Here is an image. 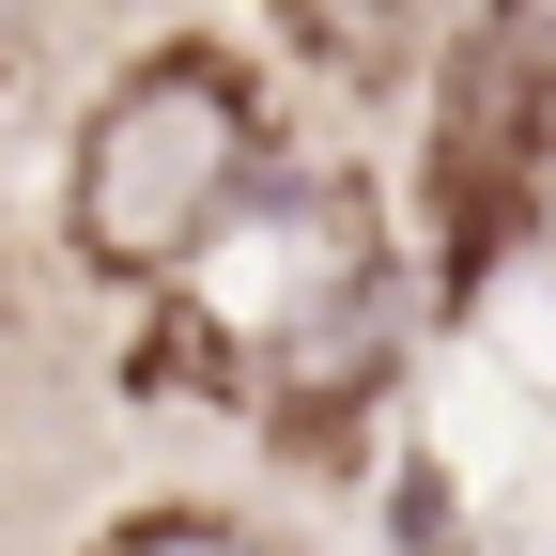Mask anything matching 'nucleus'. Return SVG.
I'll return each mask as SVG.
<instances>
[{
  "label": "nucleus",
  "mask_w": 556,
  "mask_h": 556,
  "mask_svg": "<svg viewBox=\"0 0 556 556\" xmlns=\"http://www.w3.org/2000/svg\"><path fill=\"white\" fill-rule=\"evenodd\" d=\"M263 201V93L232 47H155L139 78L78 124V186H62V232L93 278H186L232 217Z\"/></svg>",
  "instance_id": "obj_1"
},
{
  "label": "nucleus",
  "mask_w": 556,
  "mask_h": 556,
  "mask_svg": "<svg viewBox=\"0 0 556 556\" xmlns=\"http://www.w3.org/2000/svg\"><path fill=\"white\" fill-rule=\"evenodd\" d=\"M556 201V0H479L433 93V248L479 278Z\"/></svg>",
  "instance_id": "obj_2"
},
{
  "label": "nucleus",
  "mask_w": 556,
  "mask_h": 556,
  "mask_svg": "<svg viewBox=\"0 0 556 556\" xmlns=\"http://www.w3.org/2000/svg\"><path fill=\"white\" fill-rule=\"evenodd\" d=\"M433 16H448V0H278V31H294L340 93H387L402 62L433 47Z\"/></svg>",
  "instance_id": "obj_3"
},
{
  "label": "nucleus",
  "mask_w": 556,
  "mask_h": 556,
  "mask_svg": "<svg viewBox=\"0 0 556 556\" xmlns=\"http://www.w3.org/2000/svg\"><path fill=\"white\" fill-rule=\"evenodd\" d=\"M93 556H278V541H248L232 510H124Z\"/></svg>",
  "instance_id": "obj_4"
}]
</instances>
